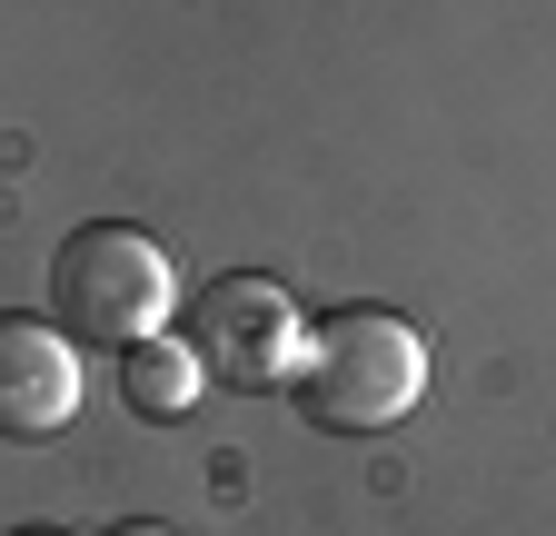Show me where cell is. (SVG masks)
<instances>
[{"label":"cell","instance_id":"7","mask_svg":"<svg viewBox=\"0 0 556 536\" xmlns=\"http://www.w3.org/2000/svg\"><path fill=\"white\" fill-rule=\"evenodd\" d=\"M11 536H70V526H11Z\"/></svg>","mask_w":556,"mask_h":536},{"label":"cell","instance_id":"1","mask_svg":"<svg viewBox=\"0 0 556 536\" xmlns=\"http://www.w3.org/2000/svg\"><path fill=\"white\" fill-rule=\"evenodd\" d=\"M299 418L328 437H378L397 427L417 397H428V339L397 318V308H328L299 348Z\"/></svg>","mask_w":556,"mask_h":536},{"label":"cell","instance_id":"3","mask_svg":"<svg viewBox=\"0 0 556 536\" xmlns=\"http://www.w3.org/2000/svg\"><path fill=\"white\" fill-rule=\"evenodd\" d=\"M179 339L199 348L208 387H289L299 378V348H308V318L299 298L258 279V268H229V279H208L189 298V328Z\"/></svg>","mask_w":556,"mask_h":536},{"label":"cell","instance_id":"5","mask_svg":"<svg viewBox=\"0 0 556 536\" xmlns=\"http://www.w3.org/2000/svg\"><path fill=\"white\" fill-rule=\"evenodd\" d=\"M199 397H208V368H199V348L179 339V328H160V339L119 348V408H129V418L179 427V418L199 408Z\"/></svg>","mask_w":556,"mask_h":536},{"label":"cell","instance_id":"4","mask_svg":"<svg viewBox=\"0 0 556 536\" xmlns=\"http://www.w3.org/2000/svg\"><path fill=\"white\" fill-rule=\"evenodd\" d=\"M80 339H70L60 318H0V437L30 447V437H60L70 418H80Z\"/></svg>","mask_w":556,"mask_h":536},{"label":"cell","instance_id":"6","mask_svg":"<svg viewBox=\"0 0 556 536\" xmlns=\"http://www.w3.org/2000/svg\"><path fill=\"white\" fill-rule=\"evenodd\" d=\"M110 536H179V526H160V516H129V526H110Z\"/></svg>","mask_w":556,"mask_h":536},{"label":"cell","instance_id":"2","mask_svg":"<svg viewBox=\"0 0 556 536\" xmlns=\"http://www.w3.org/2000/svg\"><path fill=\"white\" fill-rule=\"evenodd\" d=\"M179 308V258L129 229V219H80L50 248V318L70 328L80 348H139L160 339Z\"/></svg>","mask_w":556,"mask_h":536}]
</instances>
